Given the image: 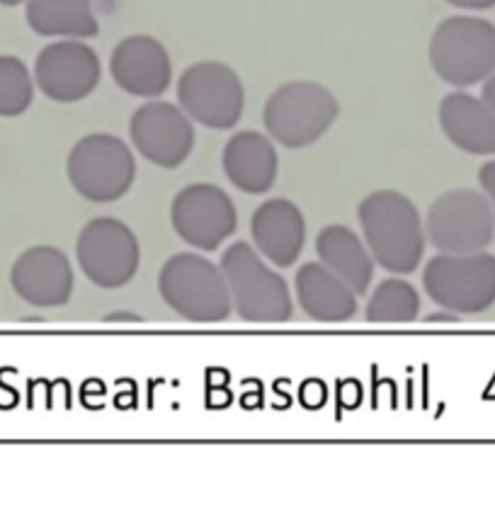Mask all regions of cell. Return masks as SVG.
Returning <instances> with one entry per match:
<instances>
[{
    "label": "cell",
    "mask_w": 495,
    "mask_h": 512,
    "mask_svg": "<svg viewBox=\"0 0 495 512\" xmlns=\"http://www.w3.org/2000/svg\"><path fill=\"white\" fill-rule=\"evenodd\" d=\"M357 221L374 263L391 275H413L418 270L428 236L411 197L396 190L372 192L357 207Z\"/></svg>",
    "instance_id": "6da1fadb"
},
{
    "label": "cell",
    "mask_w": 495,
    "mask_h": 512,
    "mask_svg": "<svg viewBox=\"0 0 495 512\" xmlns=\"http://www.w3.org/2000/svg\"><path fill=\"white\" fill-rule=\"evenodd\" d=\"M221 272L231 292L233 311L248 323L292 321L294 304L289 284L248 241H238L221 255Z\"/></svg>",
    "instance_id": "7a4b0ae2"
},
{
    "label": "cell",
    "mask_w": 495,
    "mask_h": 512,
    "mask_svg": "<svg viewBox=\"0 0 495 512\" xmlns=\"http://www.w3.org/2000/svg\"><path fill=\"white\" fill-rule=\"evenodd\" d=\"M158 292L185 321L224 323L233 314L224 272L199 253L170 255L158 272Z\"/></svg>",
    "instance_id": "3957f363"
},
{
    "label": "cell",
    "mask_w": 495,
    "mask_h": 512,
    "mask_svg": "<svg viewBox=\"0 0 495 512\" xmlns=\"http://www.w3.org/2000/svg\"><path fill=\"white\" fill-rule=\"evenodd\" d=\"M340 115L338 98L316 81H289L263 107L265 132L284 149H306L328 134Z\"/></svg>",
    "instance_id": "277c9868"
},
{
    "label": "cell",
    "mask_w": 495,
    "mask_h": 512,
    "mask_svg": "<svg viewBox=\"0 0 495 512\" xmlns=\"http://www.w3.org/2000/svg\"><path fill=\"white\" fill-rule=\"evenodd\" d=\"M428 54L440 81L469 88L495 71V27L483 17H447L432 32Z\"/></svg>",
    "instance_id": "5b68a950"
},
{
    "label": "cell",
    "mask_w": 495,
    "mask_h": 512,
    "mask_svg": "<svg viewBox=\"0 0 495 512\" xmlns=\"http://www.w3.org/2000/svg\"><path fill=\"white\" fill-rule=\"evenodd\" d=\"M423 289L435 306L457 316L483 314L495 304V255L437 253L423 270Z\"/></svg>",
    "instance_id": "8992f818"
},
{
    "label": "cell",
    "mask_w": 495,
    "mask_h": 512,
    "mask_svg": "<svg viewBox=\"0 0 495 512\" xmlns=\"http://www.w3.org/2000/svg\"><path fill=\"white\" fill-rule=\"evenodd\" d=\"M66 178L83 199L110 204L127 195L136 180V158L127 141L115 134H88L66 158Z\"/></svg>",
    "instance_id": "52a82bcc"
},
{
    "label": "cell",
    "mask_w": 495,
    "mask_h": 512,
    "mask_svg": "<svg viewBox=\"0 0 495 512\" xmlns=\"http://www.w3.org/2000/svg\"><path fill=\"white\" fill-rule=\"evenodd\" d=\"M178 105L192 122L226 132L241 122L246 88L241 76L224 61H197L178 78Z\"/></svg>",
    "instance_id": "ba28073f"
},
{
    "label": "cell",
    "mask_w": 495,
    "mask_h": 512,
    "mask_svg": "<svg viewBox=\"0 0 495 512\" xmlns=\"http://www.w3.org/2000/svg\"><path fill=\"white\" fill-rule=\"evenodd\" d=\"M425 236L440 253H479L495 238V216L488 197L476 190L442 192L425 216Z\"/></svg>",
    "instance_id": "9c48e42d"
},
{
    "label": "cell",
    "mask_w": 495,
    "mask_h": 512,
    "mask_svg": "<svg viewBox=\"0 0 495 512\" xmlns=\"http://www.w3.org/2000/svg\"><path fill=\"white\" fill-rule=\"evenodd\" d=\"M76 263L95 287L122 289L139 272V238L115 216H95L78 233Z\"/></svg>",
    "instance_id": "30bf717a"
},
{
    "label": "cell",
    "mask_w": 495,
    "mask_h": 512,
    "mask_svg": "<svg viewBox=\"0 0 495 512\" xmlns=\"http://www.w3.org/2000/svg\"><path fill=\"white\" fill-rule=\"evenodd\" d=\"M170 224L180 241L195 250H219L238 229L236 204L212 182L182 187L170 202Z\"/></svg>",
    "instance_id": "8fae6325"
},
{
    "label": "cell",
    "mask_w": 495,
    "mask_h": 512,
    "mask_svg": "<svg viewBox=\"0 0 495 512\" xmlns=\"http://www.w3.org/2000/svg\"><path fill=\"white\" fill-rule=\"evenodd\" d=\"M100 56L85 39H54L37 54L34 85L44 98L71 105L93 95L100 85Z\"/></svg>",
    "instance_id": "7c38bea8"
},
{
    "label": "cell",
    "mask_w": 495,
    "mask_h": 512,
    "mask_svg": "<svg viewBox=\"0 0 495 512\" xmlns=\"http://www.w3.org/2000/svg\"><path fill=\"white\" fill-rule=\"evenodd\" d=\"M132 146L158 168H180L195 149V127L180 105L149 100L129 119Z\"/></svg>",
    "instance_id": "4fadbf2b"
},
{
    "label": "cell",
    "mask_w": 495,
    "mask_h": 512,
    "mask_svg": "<svg viewBox=\"0 0 495 512\" xmlns=\"http://www.w3.org/2000/svg\"><path fill=\"white\" fill-rule=\"evenodd\" d=\"M10 287L34 309H56L71 301L76 275L64 250L34 246L17 255L10 267Z\"/></svg>",
    "instance_id": "5bb4252c"
},
{
    "label": "cell",
    "mask_w": 495,
    "mask_h": 512,
    "mask_svg": "<svg viewBox=\"0 0 495 512\" xmlns=\"http://www.w3.org/2000/svg\"><path fill=\"white\" fill-rule=\"evenodd\" d=\"M110 76L127 95L156 100L173 83V61L156 37L132 34L112 51Z\"/></svg>",
    "instance_id": "9a60e30c"
},
{
    "label": "cell",
    "mask_w": 495,
    "mask_h": 512,
    "mask_svg": "<svg viewBox=\"0 0 495 512\" xmlns=\"http://www.w3.org/2000/svg\"><path fill=\"white\" fill-rule=\"evenodd\" d=\"M253 246L277 270H287L306 246V216L292 199L272 197L250 216Z\"/></svg>",
    "instance_id": "2e32d148"
},
{
    "label": "cell",
    "mask_w": 495,
    "mask_h": 512,
    "mask_svg": "<svg viewBox=\"0 0 495 512\" xmlns=\"http://www.w3.org/2000/svg\"><path fill=\"white\" fill-rule=\"evenodd\" d=\"M221 168L236 190L246 195H265L280 173L275 141L260 132H238L226 141Z\"/></svg>",
    "instance_id": "e0dca14e"
},
{
    "label": "cell",
    "mask_w": 495,
    "mask_h": 512,
    "mask_svg": "<svg viewBox=\"0 0 495 512\" xmlns=\"http://www.w3.org/2000/svg\"><path fill=\"white\" fill-rule=\"evenodd\" d=\"M442 134L471 156H495V112L481 98L454 90L442 98L440 110Z\"/></svg>",
    "instance_id": "ac0fdd59"
},
{
    "label": "cell",
    "mask_w": 495,
    "mask_h": 512,
    "mask_svg": "<svg viewBox=\"0 0 495 512\" xmlns=\"http://www.w3.org/2000/svg\"><path fill=\"white\" fill-rule=\"evenodd\" d=\"M297 301L306 316L316 323H345L357 314V294L326 265L304 263L294 277Z\"/></svg>",
    "instance_id": "d6986e66"
},
{
    "label": "cell",
    "mask_w": 495,
    "mask_h": 512,
    "mask_svg": "<svg viewBox=\"0 0 495 512\" xmlns=\"http://www.w3.org/2000/svg\"><path fill=\"white\" fill-rule=\"evenodd\" d=\"M316 253L318 260L330 272H335L357 297H364L369 292L377 263H374L367 243L355 231L343 224L323 226L316 236Z\"/></svg>",
    "instance_id": "ffe728a7"
},
{
    "label": "cell",
    "mask_w": 495,
    "mask_h": 512,
    "mask_svg": "<svg viewBox=\"0 0 495 512\" xmlns=\"http://www.w3.org/2000/svg\"><path fill=\"white\" fill-rule=\"evenodd\" d=\"M25 17L39 37L90 39L100 32L93 0H27Z\"/></svg>",
    "instance_id": "44dd1931"
},
{
    "label": "cell",
    "mask_w": 495,
    "mask_h": 512,
    "mask_svg": "<svg viewBox=\"0 0 495 512\" xmlns=\"http://www.w3.org/2000/svg\"><path fill=\"white\" fill-rule=\"evenodd\" d=\"M420 316V294L411 282L389 277L379 282L364 306L369 323H413Z\"/></svg>",
    "instance_id": "7402d4cb"
},
{
    "label": "cell",
    "mask_w": 495,
    "mask_h": 512,
    "mask_svg": "<svg viewBox=\"0 0 495 512\" xmlns=\"http://www.w3.org/2000/svg\"><path fill=\"white\" fill-rule=\"evenodd\" d=\"M34 100V76L22 59L0 54V117L25 115Z\"/></svg>",
    "instance_id": "603a6c76"
},
{
    "label": "cell",
    "mask_w": 495,
    "mask_h": 512,
    "mask_svg": "<svg viewBox=\"0 0 495 512\" xmlns=\"http://www.w3.org/2000/svg\"><path fill=\"white\" fill-rule=\"evenodd\" d=\"M479 182H481L483 195H486L488 202H491L493 216H495V161L483 163L479 170Z\"/></svg>",
    "instance_id": "cb8c5ba5"
},
{
    "label": "cell",
    "mask_w": 495,
    "mask_h": 512,
    "mask_svg": "<svg viewBox=\"0 0 495 512\" xmlns=\"http://www.w3.org/2000/svg\"><path fill=\"white\" fill-rule=\"evenodd\" d=\"M445 3L454 5V8H462V10H488V8H493L495 0H445Z\"/></svg>",
    "instance_id": "d4e9b609"
},
{
    "label": "cell",
    "mask_w": 495,
    "mask_h": 512,
    "mask_svg": "<svg viewBox=\"0 0 495 512\" xmlns=\"http://www.w3.org/2000/svg\"><path fill=\"white\" fill-rule=\"evenodd\" d=\"M481 100L486 102V105L491 107V110L495 112V71L491 73V76L486 78V83H483V95H481Z\"/></svg>",
    "instance_id": "484cf974"
},
{
    "label": "cell",
    "mask_w": 495,
    "mask_h": 512,
    "mask_svg": "<svg viewBox=\"0 0 495 512\" xmlns=\"http://www.w3.org/2000/svg\"><path fill=\"white\" fill-rule=\"evenodd\" d=\"M107 321H139V316H134V314H112V316H107Z\"/></svg>",
    "instance_id": "4316f807"
},
{
    "label": "cell",
    "mask_w": 495,
    "mask_h": 512,
    "mask_svg": "<svg viewBox=\"0 0 495 512\" xmlns=\"http://www.w3.org/2000/svg\"><path fill=\"white\" fill-rule=\"evenodd\" d=\"M22 3H27V0H0V5H3V8H17V5H22Z\"/></svg>",
    "instance_id": "83f0119b"
}]
</instances>
